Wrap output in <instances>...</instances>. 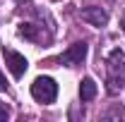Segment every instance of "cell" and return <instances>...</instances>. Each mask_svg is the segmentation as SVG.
I'll list each match as a JSON object with an SVG mask.
<instances>
[{
    "mask_svg": "<svg viewBox=\"0 0 125 122\" xmlns=\"http://www.w3.org/2000/svg\"><path fill=\"white\" fill-rule=\"evenodd\" d=\"M96 93H99L96 81H94L92 77H84V79H82V84H79V98H82V103L94 101V98H96Z\"/></svg>",
    "mask_w": 125,
    "mask_h": 122,
    "instance_id": "obj_6",
    "label": "cell"
},
{
    "mask_svg": "<svg viewBox=\"0 0 125 122\" xmlns=\"http://www.w3.org/2000/svg\"><path fill=\"white\" fill-rule=\"evenodd\" d=\"M10 117V113H7V108H0V120H7Z\"/></svg>",
    "mask_w": 125,
    "mask_h": 122,
    "instance_id": "obj_9",
    "label": "cell"
},
{
    "mask_svg": "<svg viewBox=\"0 0 125 122\" xmlns=\"http://www.w3.org/2000/svg\"><path fill=\"white\" fill-rule=\"evenodd\" d=\"M19 36H24L27 41H39L41 38V31L36 24H31V22H22L19 24Z\"/></svg>",
    "mask_w": 125,
    "mask_h": 122,
    "instance_id": "obj_7",
    "label": "cell"
},
{
    "mask_svg": "<svg viewBox=\"0 0 125 122\" xmlns=\"http://www.w3.org/2000/svg\"><path fill=\"white\" fill-rule=\"evenodd\" d=\"M2 55H5V65H7V70L12 72V77L15 79H22L24 77V72H27V58L22 55V53H17V50H12V48H2Z\"/></svg>",
    "mask_w": 125,
    "mask_h": 122,
    "instance_id": "obj_3",
    "label": "cell"
},
{
    "mask_svg": "<svg viewBox=\"0 0 125 122\" xmlns=\"http://www.w3.org/2000/svg\"><path fill=\"white\" fill-rule=\"evenodd\" d=\"M0 91H7V81H5V74L0 72Z\"/></svg>",
    "mask_w": 125,
    "mask_h": 122,
    "instance_id": "obj_8",
    "label": "cell"
},
{
    "mask_svg": "<svg viewBox=\"0 0 125 122\" xmlns=\"http://www.w3.org/2000/svg\"><path fill=\"white\" fill-rule=\"evenodd\" d=\"M106 91L118 93L125 86V53L120 48H113L106 58Z\"/></svg>",
    "mask_w": 125,
    "mask_h": 122,
    "instance_id": "obj_1",
    "label": "cell"
},
{
    "mask_svg": "<svg viewBox=\"0 0 125 122\" xmlns=\"http://www.w3.org/2000/svg\"><path fill=\"white\" fill-rule=\"evenodd\" d=\"M79 17L87 22V24H92V26H106L108 24V12L104 10V7H84L82 12H79Z\"/></svg>",
    "mask_w": 125,
    "mask_h": 122,
    "instance_id": "obj_5",
    "label": "cell"
},
{
    "mask_svg": "<svg viewBox=\"0 0 125 122\" xmlns=\"http://www.w3.org/2000/svg\"><path fill=\"white\" fill-rule=\"evenodd\" d=\"M31 96L39 103H53L58 98V84L51 77H36L31 84Z\"/></svg>",
    "mask_w": 125,
    "mask_h": 122,
    "instance_id": "obj_2",
    "label": "cell"
},
{
    "mask_svg": "<svg viewBox=\"0 0 125 122\" xmlns=\"http://www.w3.org/2000/svg\"><path fill=\"white\" fill-rule=\"evenodd\" d=\"M87 43L84 41H79V43H72V46L67 48L65 53L60 55V62L62 65H67V67H75V65H82L84 58H87Z\"/></svg>",
    "mask_w": 125,
    "mask_h": 122,
    "instance_id": "obj_4",
    "label": "cell"
},
{
    "mask_svg": "<svg viewBox=\"0 0 125 122\" xmlns=\"http://www.w3.org/2000/svg\"><path fill=\"white\" fill-rule=\"evenodd\" d=\"M120 26H123V31H125V19H123V22H120Z\"/></svg>",
    "mask_w": 125,
    "mask_h": 122,
    "instance_id": "obj_10",
    "label": "cell"
}]
</instances>
